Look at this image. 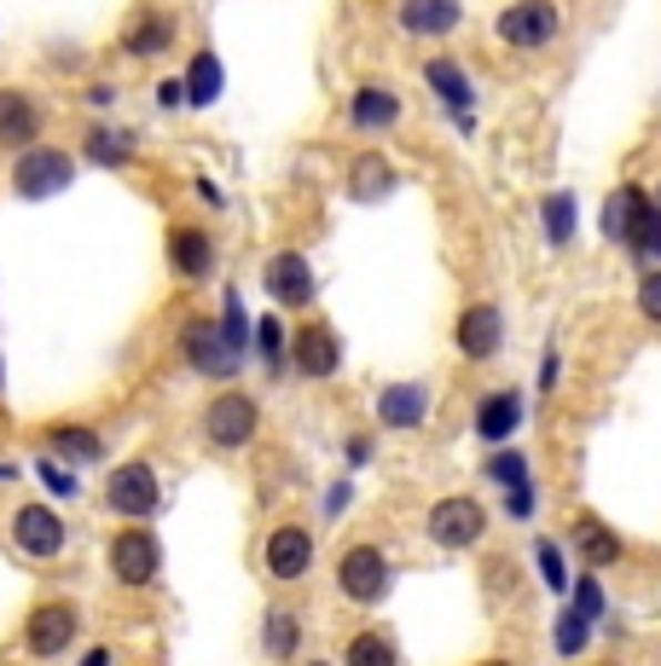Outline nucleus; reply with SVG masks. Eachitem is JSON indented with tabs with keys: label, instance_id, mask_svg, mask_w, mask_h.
I'll return each instance as SVG.
<instances>
[{
	"label": "nucleus",
	"instance_id": "f3484780",
	"mask_svg": "<svg viewBox=\"0 0 661 666\" xmlns=\"http://www.w3.org/2000/svg\"><path fill=\"white\" fill-rule=\"evenodd\" d=\"M517 423H522V400H517V389H499V395H488L481 400V412H476V434L481 441H505V434H517Z\"/></svg>",
	"mask_w": 661,
	"mask_h": 666
},
{
	"label": "nucleus",
	"instance_id": "72a5a7b5",
	"mask_svg": "<svg viewBox=\"0 0 661 666\" xmlns=\"http://www.w3.org/2000/svg\"><path fill=\"white\" fill-rule=\"evenodd\" d=\"M296 644H302V626H296V614H267V655H296Z\"/></svg>",
	"mask_w": 661,
	"mask_h": 666
},
{
	"label": "nucleus",
	"instance_id": "393cba45",
	"mask_svg": "<svg viewBox=\"0 0 661 666\" xmlns=\"http://www.w3.org/2000/svg\"><path fill=\"white\" fill-rule=\"evenodd\" d=\"M400 116V99L384 88H360L354 93V127H389Z\"/></svg>",
	"mask_w": 661,
	"mask_h": 666
},
{
	"label": "nucleus",
	"instance_id": "1a4fd4ad",
	"mask_svg": "<svg viewBox=\"0 0 661 666\" xmlns=\"http://www.w3.org/2000/svg\"><path fill=\"white\" fill-rule=\"evenodd\" d=\"M23 644H30V655H64L75 644V608L70 603H41L30 614V626H23Z\"/></svg>",
	"mask_w": 661,
	"mask_h": 666
},
{
	"label": "nucleus",
	"instance_id": "37998d69",
	"mask_svg": "<svg viewBox=\"0 0 661 666\" xmlns=\"http://www.w3.org/2000/svg\"><path fill=\"white\" fill-rule=\"evenodd\" d=\"M157 99H163V105H181L186 88H181V82H163V88H157Z\"/></svg>",
	"mask_w": 661,
	"mask_h": 666
},
{
	"label": "nucleus",
	"instance_id": "c756f323",
	"mask_svg": "<svg viewBox=\"0 0 661 666\" xmlns=\"http://www.w3.org/2000/svg\"><path fill=\"white\" fill-rule=\"evenodd\" d=\"M632 203H639V186H621L616 197L603 203V238L627 244V226H632Z\"/></svg>",
	"mask_w": 661,
	"mask_h": 666
},
{
	"label": "nucleus",
	"instance_id": "b1692460",
	"mask_svg": "<svg viewBox=\"0 0 661 666\" xmlns=\"http://www.w3.org/2000/svg\"><path fill=\"white\" fill-rule=\"evenodd\" d=\"M181 88H186V105H215V99H221V59L215 53H197Z\"/></svg>",
	"mask_w": 661,
	"mask_h": 666
},
{
	"label": "nucleus",
	"instance_id": "2eb2a0df",
	"mask_svg": "<svg viewBox=\"0 0 661 666\" xmlns=\"http://www.w3.org/2000/svg\"><path fill=\"white\" fill-rule=\"evenodd\" d=\"M169 262H174V273H181V278H210V267H215V244H210V233H197V226H181V233L169 238Z\"/></svg>",
	"mask_w": 661,
	"mask_h": 666
},
{
	"label": "nucleus",
	"instance_id": "dca6fc26",
	"mask_svg": "<svg viewBox=\"0 0 661 666\" xmlns=\"http://www.w3.org/2000/svg\"><path fill=\"white\" fill-rule=\"evenodd\" d=\"M429 412V395L418 389V382H395V389L377 395V418H384L389 429H418Z\"/></svg>",
	"mask_w": 661,
	"mask_h": 666
},
{
	"label": "nucleus",
	"instance_id": "0eeeda50",
	"mask_svg": "<svg viewBox=\"0 0 661 666\" xmlns=\"http://www.w3.org/2000/svg\"><path fill=\"white\" fill-rule=\"evenodd\" d=\"M499 35L511 47H546L557 35V7L551 0H517L499 12Z\"/></svg>",
	"mask_w": 661,
	"mask_h": 666
},
{
	"label": "nucleus",
	"instance_id": "bb28decb",
	"mask_svg": "<svg viewBox=\"0 0 661 666\" xmlns=\"http://www.w3.org/2000/svg\"><path fill=\"white\" fill-rule=\"evenodd\" d=\"M88 157H93L99 168H122V163L134 157V140L116 134V127H93V134H88Z\"/></svg>",
	"mask_w": 661,
	"mask_h": 666
},
{
	"label": "nucleus",
	"instance_id": "c9c22d12",
	"mask_svg": "<svg viewBox=\"0 0 661 666\" xmlns=\"http://www.w3.org/2000/svg\"><path fill=\"white\" fill-rule=\"evenodd\" d=\"M569 608L580 614V621H603V585L587 574V580L574 585V603H569Z\"/></svg>",
	"mask_w": 661,
	"mask_h": 666
},
{
	"label": "nucleus",
	"instance_id": "4be33fe9",
	"mask_svg": "<svg viewBox=\"0 0 661 666\" xmlns=\"http://www.w3.org/2000/svg\"><path fill=\"white\" fill-rule=\"evenodd\" d=\"M395 192V168L384 157H360L348 174V197L354 203H377V197H389Z\"/></svg>",
	"mask_w": 661,
	"mask_h": 666
},
{
	"label": "nucleus",
	"instance_id": "f704fd0d",
	"mask_svg": "<svg viewBox=\"0 0 661 666\" xmlns=\"http://www.w3.org/2000/svg\"><path fill=\"white\" fill-rule=\"evenodd\" d=\"M488 475L505 481V486H528V458L522 452H494L488 458Z\"/></svg>",
	"mask_w": 661,
	"mask_h": 666
},
{
	"label": "nucleus",
	"instance_id": "423d86ee",
	"mask_svg": "<svg viewBox=\"0 0 661 666\" xmlns=\"http://www.w3.org/2000/svg\"><path fill=\"white\" fill-rule=\"evenodd\" d=\"M105 504L116 510V516H151V510H157V475H151V464H122V470H111Z\"/></svg>",
	"mask_w": 661,
	"mask_h": 666
},
{
	"label": "nucleus",
	"instance_id": "a18cd8bd",
	"mask_svg": "<svg viewBox=\"0 0 661 666\" xmlns=\"http://www.w3.org/2000/svg\"><path fill=\"white\" fill-rule=\"evenodd\" d=\"M488 666H505V660H488Z\"/></svg>",
	"mask_w": 661,
	"mask_h": 666
},
{
	"label": "nucleus",
	"instance_id": "cd10ccee",
	"mask_svg": "<svg viewBox=\"0 0 661 666\" xmlns=\"http://www.w3.org/2000/svg\"><path fill=\"white\" fill-rule=\"evenodd\" d=\"M47 447H53V452H64V458H75V464H88V458H99V452H105V441H99L93 429H70V423L47 434Z\"/></svg>",
	"mask_w": 661,
	"mask_h": 666
},
{
	"label": "nucleus",
	"instance_id": "e433bc0d",
	"mask_svg": "<svg viewBox=\"0 0 661 666\" xmlns=\"http://www.w3.org/2000/svg\"><path fill=\"white\" fill-rule=\"evenodd\" d=\"M540 574H546V585L557 597H563V585H569V568H563V551H557L551 540H540Z\"/></svg>",
	"mask_w": 661,
	"mask_h": 666
},
{
	"label": "nucleus",
	"instance_id": "4468645a",
	"mask_svg": "<svg viewBox=\"0 0 661 666\" xmlns=\"http://www.w3.org/2000/svg\"><path fill=\"white\" fill-rule=\"evenodd\" d=\"M267 290L273 301H285V307H302V301H314V273L302 255H273L267 262Z\"/></svg>",
	"mask_w": 661,
	"mask_h": 666
},
{
	"label": "nucleus",
	"instance_id": "de8ad7c7",
	"mask_svg": "<svg viewBox=\"0 0 661 666\" xmlns=\"http://www.w3.org/2000/svg\"><path fill=\"white\" fill-rule=\"evenodd\" d=\"M319 666H325V660H319Z\"/></svg>",
	"mask_w": 661,
	"mask_h": 666
},
{
	"label": "nucleus",
	"instance_id": "6ab92c4d",
	"mask_svg": "<svg viewBox=\"0 0 661 666\" xmlns=\"http://www.w3.org/2000/svg\"><path fill=\"white\" fill-rule=\"evenodd\" d=\"M424 75H429V88H436L447 105H452V116H459V127H470V75L452 64V59H429L424 64Z\"/></svg>",
	"mask_w": 661,
	"mask_h": 666
},
{
	"label": "nucleus",
	"instance_id": "a211bd4d",
	"mask_svg": "<svg viewBox=\"0 0 661 666\" xmlns=\"http://www.w3.org/2000/svg\"><path fill=\"white\" fill-rule=\"evenodd\" d=\"M400 30H413V35L459 30V0H406V7H400Z\"/></svg>",
	"mask_w": 661,
	"mask_h": 666
},
{
	"label": "nucleus",
	"instance_id": "c85d7f7f",
	"mask_svg": "<svg viewBox=\"0 0 661 666\" xmlns=\"http://www.w3.org/2000/svg\"><path fill=\"white\" fill-rule=\"evenodd\" d=\"M551 644H557V655H580L592 644V621H580L574 608H563V614H557V626H551Z\"/></svg>",
	"mask_w": 661,
	"mask_h": 666
},
{
	"label": "nucleus",
	"instance_id": "f8f14e48",
	"mask_svg": "<svg viewBox=\"0 0 661 666\" xmlns=\"http://www.w3.org/2000/svg\"><path fill=\"white\" fill-rule=\"evenodd\" d=\"M308 562H314L308 527H278L273 540H267V568H273V580H302V574H308Z\"/></svg>",
	"mask_w": 661,
	"mask_h": 666
},
{
	"label": "nucleus",
	"instance_id": "aec40b11",
	"mask_svg": "<svg viewBox=\"0 0 661 666\" xmlns=\"http://www.w3.org/2000/svg\"><path fill=\"white\" fill-rule=\"evenodd\" d=\"M41 134V111L23 93H0V145H30Z\"/></svg>",
	"mask_w": 661,
	"mask_h": 666
},
{
	"label": "nucleus",
	"instance_id": "6e6552de",
	"mask_svg": "<svg viewBox=\"0 0 661 666\" xmlns=\"http://www.w3.org/2000/svg\"><path fill=\"white\" fill-rule=\"evenodd\" d=\"M12 540L23 556H59L64 551V522L53 516V504H23L12 516Z\"/></svg>",
	"mask_w": 661,
	"mask_h": 666
},
{
	"label": "nucleus",
	"instance_id": "5701e85b",
	"mask_svg": "<svg viewBox=\"0 0 661 666\" xmlns=\"http://www.w3.org/2000/svg\"><path fill=\"white\" fill-rule=\"evenodd\" d=\"M627 244L639 249V262H661V215L655 203L639 192V203H632V226H627Z\"/></svg>",
	"mask_w": 661,
	"mask_h": 666
},
{
	"label": "nucleus",
	"instance_id": "4c0bfd02",
	"mask_svg": "<svg viewBox=\"0 0 661 666\" xmlns=\"http://www.w3.org/2000/svg\"><path fill=\"white\" fill-rule=\"evenodd\" d=\"M256 348H262V360H267V366H278V360H285V330H278V319H262V330H256Z\"/></svg>",
	"mask_w": 661,
	"mask_h": 666
},
{
	"label": "nucleus",
	"instance_id": "7ed1b4c3",
	"mask_svg": "<svg viewBox=\"0 0 661 666\" xmlns=\"http://www.w3.org/2000/svg\"><path fill=\"white\" fill-rule=\"evenodd\" d=\"M70 181H75V163L64 157V151H23L18 168H12V192H18V197H30V203L64 192Z\"/></svg>",
	"mask_w": 661,
	"mask_h": 666
},
{
	"label": "nucleus",
	"instance_id": "9b49d317",
	"mask_svg": "<svg viewBox=\"0 0 661 666\" xmlns=\"http://www.w3.org/2000/svg\"><path fill=\"white\" fill-rule=\"evenodd\" d=\"M343 366V342L330 325H302L296 330V371L302 377H330Z\"/></svg>",
	"mask_w": 661,
	"mask_h": 666
},
{
	"label": "nucleus",
	"instance_id": "79ce46f5",
	"mask_svg": "<svg viewBox=\"0 0 661 666\" xmlns=\"http://www.w3.org/2000/svg\"><path fill=\"white\" fill-rule=\"evenodd\" d=\"M343 504H348V481H337V486L325 493V516H343Z\"/></svg>",
	"mask_w": 661,
	"mask_h": 666
},
{
	"label": "nucleus",
	"instance_id": "a19ab883",
	"mask_svg": "<svg viewBox=\"0 0 661 666\" xmlns=\"http://www.w3.org/2000/svg\"><path fill=\"white\" fill-rule=\"evenodd\" d=\"M505 510H511V516H533V493L528 486H511V493H505Z\"/></svg>",
	"mask_w": 661,
	"mask_h": 666
},
{
	"label": "nucleus",
	"instance_id": "7c9ffc66",
	"mask_svg": "<svg viewBox=\"0 0 661 666\" xmlns=\"http://www.w3.org/2000/svg\"><path fill=\"white\" fill-rule=\"evenodd\" d=\"M226 314H221V337H226V348L233 354H244V342H250V319H244V296L238 290H226Z\"/></svg>",
	"mask_w": 661,
	"mask_h": 666
},
{
	"label": "nucleus",
	"instance_id": "ddd939ff",
	"mask_svg": "<svg viewBox=\"0 0 661 666\" xmlns=\"http://www.w3.org/2000/svg\"><path fill=\"white\" fill-rule=\"evenodd\" d=\"M499 337H505V319H499V307H465V319H459V348L470 354V360H494L499 354Z\"/></svg>",
	"mask_w": 661,
	"mask_h": 666
},
{
	"label": "nucleus",
	"instance_id": "a878e982",
	"mask_svg": "<svg viewBox=\"0 0 661 666\" xmlns=\"http://www.w3.org/2000/svg\"><path fill=\"white\" fill-rule=\"evenodd\" d=\"M174 41V30H169V18L163 12H145V18H134V30L122 35V47H129V53H163V47Z\"/></svg>",
	"mask_w": 661,
	"mask_h": 666
},
{
	"label": "nucleus",
	"instance_id": "f03ea898",
	"mask_svg": "<svg viewBox=\"0 0 661 666\" xmlns=\"http://www.w3.org/2000/svg\"><path fill=\"white\" fill-rule=\"evenodd\" d=\"M337 585H343V597L348 603H377L389 592V556L377 551V545H354L343 551L337 562Z\"/></svg>",
	"mask_w": 661,
	"mask_h": 666
},
{
	"label": "nucleus",
	"instance_id": "39448f33",
	"mask_svg": "<svg viewBox=\"0 0 661 666\" xmlns=\"http://www.w3.org/2000/svg\"><path fill=\"white\" fill-rule=\"evenodd\" d=\"M111 568L122 585H151L163 568V545L151 540V527H122L111 540Z\"/></svg>",
	"mask_w": 661,
	"mask_h": 666
},
{
	"label": "nucleus",
	"instance_id": "c03bdc74",
	"mask_svg": "<svg viewBox=\"0 0 661 666\" xmlns=\"http://www.w3.org/2000/svg\"><path fill=\"white\" fill-rule=\"evenodd\" d=\"M82 666H111V655H105V649H88V655H82Z\"/></svg>",
	"mask_w": 661,
	"mask_h": 666
},
{
	"label": "nucleus",
	"instance_id": "9d476101",
	"mask_svg": "<svg viewBox=\"0 0 661 666\" xmlns=\"http://www.w3.org/2000/svg\"><path fill=\"white\" fill-rule=\"evenodd\" d=\"M186 360H192V371H203V377H233V371H238V354L226 348L221 325H210V319H192V325H186Z\"/></svg>",
	"mask_w": 661,
	"mask_h": 666
},
{
	"label": "nucleus",
	"instance_id": "473e14b6",
	"mask_svg": "<svg viewBox=\"0 0 661 666\" xmlns=\"http://www.w3.org/2000/svg\"><path fill=\"white\" fill-rule=\"evenodd\" d=\"M569 233H574V197L557 192V197H546V238L551 244H569Z\"/></svg>",
	"mask_w": 661,
	"mask_h": 666
},
{
	"label": "nucleus",
	"instance_id": "412c9836",
	"mask_svg": "<svg viewBox=\"0 0 661 666\" xmlns=\"http://www.w3.org/2000/svg\"><path fill=\"white\" fill-rule=\"evenodd\" d=\"M574 551H580L587 568H603V562L621 556V540H616V527H603L598 516H574Z\"/></svg>",
	"mask_w": 661,
	"mask_h": 666
},
{
	"label": "nucleus",
	"instance_id": "f257e3e1",
	"mask_svg": "<svg viewBox=\"0 0 661 666\" xmlns=\"http://www.w3.org/2000/svg\"><path fill=\"white\" fill-rule=\"evenodd\" d=\"M256 400H250L244 389H226L210 400V412H203V434H210L215 452H238L250 447V434H256Z\"/></svg>",
	"mask_w": 661,
	"mask_h": 666
},
{
	"label": "nucleus",
	"instance_id": "49530a36",
	"mask_svg": "<svg viewBox=\"0 0 661 666\" xmlns=\"http://www.w3.org/2000/svg\"><path fill=\"white\" fill-rule=\"evenodd\" d=\"M0 475H7V470H0Z\"/></svg>",
	"mask_w": 661,
	"mask_h": 666
},
{
	"label": "nucleus",
	"instance_id": "ea45409f",
	"mask_svg": "<svg viewBox=\"0 0 661 666\" xmlns=\"http://www.w3.org/2000/svg\"><path fill=\"white\" fill-rule=\"evenodd\" d=\"M639 307L661 325V273H644V285H639Z\"/></svg>",
	"mask_w": 661,
	"mask_h": 666
},
{
	"label": "nucleus",
	"instance_id": "58836bf2",
	"mask_svg": "<svg viewBox=\"0 0 661 666\" xmlns=\"http://www.w3.org/2000/svg\"><path fill=\"white\" fill-rule=\"evenodd\" d=\"M41 481H47V493H53V499H70V493H75V481H70V470H59L53 458H41Z\"/></svg>",
	"mask_w": 661,
	"mask_h": 666
},
{
	"label": "nucleus",
	"instance_id": "20e7f679",
	"mask_svg": "<svg viewBox=\"0 0 661 666\" xmlns=\"http://www.w3.org/2000/svg\"><path fill=\"white\" fill-rule=\"evenodd\" d=\"M481 533H488V510H481L476 499H441L436 510H429V540L447 545V551L476 545Z\"/></svg>",
	"mask_w": 661,
	"mask_h": 666
},
{
	"label": "nucleus",
	"instance_id": "2f4dec72",
	"mask_svg": "<svg viewBox=\"0 0 661 666\" xmlns=\"http://www.w3.org/2000/svg\"><path fill=\"white\" fill-rule=\"evenodd\" d=\"M348 666H400V660H395V649H389L377 632H360V637L348 644Z\"/></svg>",
	"mask_w": 661,
	"mask_h": 666
}]
</instances>
